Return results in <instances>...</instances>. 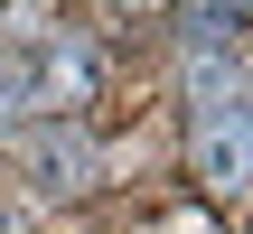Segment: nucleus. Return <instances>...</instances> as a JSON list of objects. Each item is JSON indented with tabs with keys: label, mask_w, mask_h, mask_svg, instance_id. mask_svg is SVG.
I'll list each match as a JSON object with an SVG mask.
<instances>
[{
	"label": "nucleus",
	"mask_w": 253,
	"mask_h": 234,
	"mask_svg": "<svg viewBox=\"0 0 253 234\" xmlns=\"http://www.w3.org/2000/svg\"><path fill=\"white\" fill-rule=\"evenodd\" d=\"M244 169H253V122H244V103L197 113V178H207L216 197H244Z\"/></svg>",
	"instance_id": "nucleus-1"
},
{
	"label": "nucleus",
	"mask_w": 253,
	"mask_h": 234,
	"mask_svg": "<svg viewBox=\"0 0 253 234\" xmlns=\"http://www.w3.org/2000/svg\"><path fill=\"white\" fill-rule=\"evenodd\" d=\"M19 103H28V66H19V56H0V122H9Z\"/></svg>",
	"instance_id": "nucleus-4"
},
{
	"label": "nucleus",
	"mask_w": 253,
	"mask_h": 234,
	"mask_svg": "<svg viewBox=\"0 0 253 234\" xmlns=\"http://www.w3.org/2000/svg\"><path fill=\"white\" fill-rule=\"evenodd\" d=\"M178 38L235 56V38H244V0H178Z\"/></svg>",
	"instance_id": "nucleus-3"
},
{
	"label": "nucleus",
	"mask_w": 253,
	"mask_h": 234,
	"mask_svg": "<svg viewBox=\"0 0 253 234\" xmlns=\"http://www.w3.org/2000/svg\"><path fill=\"white\" fill-rule=\"evenodd\" d=\"M28 169H38L47 188H94V141H84L75 122H56V131L28 141Z\"/></svg>",
	"instance_id": "nucleus-2"
}]
</instances>
